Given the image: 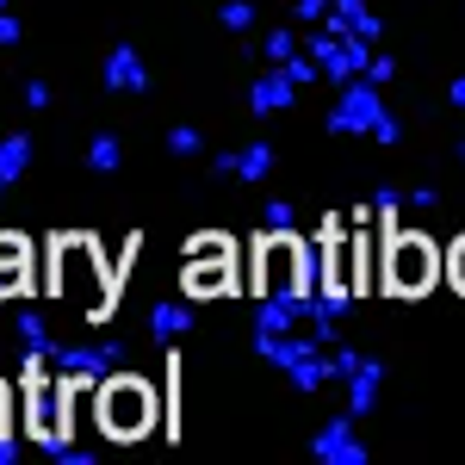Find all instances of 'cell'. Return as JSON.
I'll use <instances>...</instances> for the list:
<instances>
[{
	"label": "cell",
	"mask_w": 465,
	"mask_h": 465,
	"mask_svg": "<svg viewBox=\"0 0 465 465\" xmlns=\"http://www.w3.org/2000/svg\"><path fill=\"white\" fill-rule=\"evenodd\" d=\"M149 416H155V391H149L143 379H118L100 391V422L118 434H143Z\"/></svg>",
	"instance_id": "1"
},
{
	"label": "cell",
	"mask_w": 465,
	"mask_h": 465,
	"mask_svg": "<svg viewBox=\"0 0 465 465\" xmlns=\"http://www.w3.org/2000/svg\"><path fill=\"white\" fill-rule=\"evenodd\" d=\"M434 273L429 236H391V286L397 292H422Z\"/></svg>",
	"instance_id": "2"
},
{
	"label": "cell",
	"mask_w": 465,
	"mask_h": 465,
	"mask_svg": "<svg viewBox=\"0 0 465 465\" xmlns=\"http://www.w3.org/2000/svg\"><path fill=\"white\" fill-rule=\"evenodd\" d=\"M25 155H32V137H6V143H0V180L19 174V168H25Z\"/></svg>",
	"instance_id": "3"
},
{
	"label": "cell",
	"mask_w": 465,
	"mask_h": 465,
	"mask_svg": "<svg viewBox=\"0 0 465 465\" xmlns=\"http://www.w3.org/2000/svg\"><path fill=\"white\" fill-rule=\"evenodd\" d=\"M453 280H460V286H465V242H460V249H453Z\"/></svg>",
	"instance_id": "4"
},
{
	"label": "cell",
	"mask_w": 465,
	"mask_h": 465,
	"mask_svg": "<svg viewBox=\"0 0 465 465\" xmlns=\"http://www.w3.org/2000/svg\"><path fill=\"white\" fill-rule=\"evenodd\" d=\"M0 440H6V391H0Z\"/></svg>",
	"instance_id": "5"
},
{
	"label": "cell",
	"mask_w": 465,
	"mask_h": 465,
	"mask_svg": "<svg viewBox=\"0 0 465 465\" xmlns=\"http://www.w3.org/2000/svg\"><path fill=\"white\" fill-rule=\"evenodd\" d=\"M453 100H460V106H465V81H453Z\"/></svg>",
	"instance_id": "6"
}]
</instances>
